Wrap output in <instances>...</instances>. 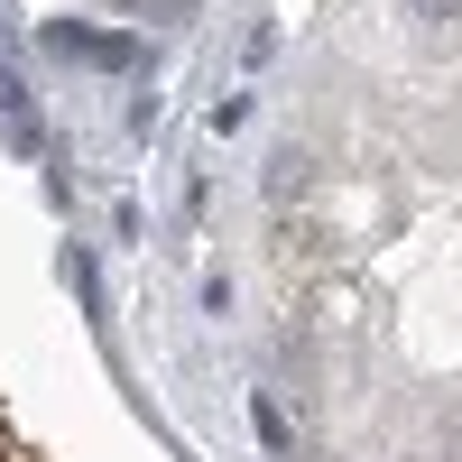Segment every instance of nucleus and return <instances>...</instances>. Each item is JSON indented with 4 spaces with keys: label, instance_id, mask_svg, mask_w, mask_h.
I'll return each instance as SVG.
<instances>
[{
    "label": "nucleus",
    "instance_id": "obj_1",
    "mask_svg": "<svg viewBox=\"0 0 462 462\" xmlns=\"http://www.w3.org/2000/svg\"><path fill=\"white\" fill-rule=\"evenodd\" d=\"M47 47H56V56H74V65H111V74L139 65V47H121V37H93V28H74V19H56V28H47Z\"/></svg>",
    "mask_w": 462,
    "mask_h": 462
},
{
    "label": "nucleus",
    "instance_id": "obj_3",
    "mask_svg": "<svg viewBox=\"0 0 462 462\" xmlns=\"http://www.w3.org/2000/svg\"><path fill=\"white\" fill-rule=\"evenodd\" d=\"M305 176H315V158H305V148L287 139L278 158H268V204H305Z\"/></svg>",
    "mask_w": 462,
    "mask_h": 462
},
{
    "label": "nucleus",
    "instance_id": "obj_2",
    "mask_svg": "<svg viewBox=\"0 0 462 462\" xmlns=\"http://www.w3.org/2000/svg\"><path fill=\"white\" fill-rule=\"evenodd\" d=\"M0 111H10V148L37 158V148H47V121H37V93L19 84V74H0Z\"/></svg>",
    "mask_w": 462,
    "mask_h": 462
},
{
    "label": "nucleus",
    "instance_id": "obj_8",
    "mask_svg": "<svg viewBox=\"0 0 462 462\" xmlns=\"http://www.w3.org/2000/svg\"><path fill=\"white\" fill-rule=\"evenodd\" d=\"M444 462H462V426H444Z\"/></svg>",
    "mask_w": 462,
    "mask_h": 462
},
{
    "label": "nucleus",
    "instance_id": "obj_7",
    "mask_svg": "<svg viewBox=\"0 0 462 462\" xmlns=\"http://www.w3.org/2000/svg\"><path fill=\"white\" fill-rule=\"evenodd\" d=\"M148 19H195V0H139Z\"/></svg>",
    "mask_w": 462,
    "mask_h": 462
},
{
    "label": "nucleus",
    "instance_id": "obj_6",
    "mask_svg": "<svg viewBox=\"0 0 462 462\" xmlns=\"http://www.w3.org/2000/svg\"><path fill=\"white\" fill-rule=\"evenodd\" d=\"M416 19H435V28H453V19H462V0H416Z\"/></svg>",
    "mask_w": 462,
    "mask_h": 462
},
{
    "label": "nucleus",
    "instance_id": "obj_4",
    "mask_svg": "<svg viewBox=\"0 0 462 462\" xmlns=\"http://www.w3.org/2000/svg\"><path fill=\"white\" fill-rule=\"evenodd\" d=\"M250 416H259V444L287 462V453H296V416H287V398H278V389H259V407H250Z\"/></svg>",
    "mask_w": 462,
    "mask_h": 462
},
{
    "label": "nucleus",
    "instance_id": "obj_5",
    "mask_svg": "<svg viewBox=\"0 0 462 462\" xmlns=\"http://www.w3.org/2000/svg\"><path fill=\"white\" fill-rule=\"evenodd\" d=\"M250 111H259V102H250V84H231V93H222V102H213V130H222V139H231V130H241V121H250Z\"/></svg>",
    "mask_w": 462,
    "mask_h": 462
}]
</instances>
